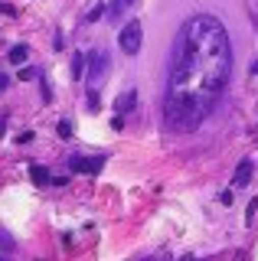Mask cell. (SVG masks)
<instances>
[{
  "instance_id": "cell-1",
  "label": "cell",
  "mask_w": 258,
  "mask_h": 261,
  "mask_svg": "<svg viewBox=\"0 0 258 261\" xmlns=\"http://www.w3.org/2000/svg\"><path fill=\"white\" fill-rule=\"evenodd\" d=\"M232 75V43L219 16L196 13L183 23L173 46L164 95V127L190 134L213 114Z\"/></svg>"
},
{
  "instance_id": "cell-2",
  "label": "cell",
  "mask_w": 258,
  "mask_h": 261,
  "mask_svg": "<svg viewBox=\"0 0 258 261\" xmlns=\"http://www.w3.org/2000/svg\"><path fill=\"white\" fill-rule=\"evenodd\" d=\"M141 43H144V27H141L138 20L124 23V30L118 33V46H121V53H124V56H138V53H141Z\"/></svg>"
},
{
  "instance_id": "cell-3",
  "label": "cell",
  "mask_w": 258,
  "mask_h": 261,
  "mask_svg": "<svg viewBox=\"0 0 258 261\" xmlns=\"http://www.w3.org/2000/svg\"><path fill=\"white\" fill-rule=\"evenodd\" d=\"M108 53H101V49H95V53H88V82L92 85H98L101 75L108 72Z\"/></svg>"
},
{
  "instance_id": "cell-4",
  "label": "cell",
  "mask_w": 258,
  "mask_h": 261,
  "mask_svg": "<svg viewBox=\"0 0 258 261\" xmlns=\"http://www.w3.org/2000/svg\"><path fill=\"white\" fill-rule=\"evenodd\" d=\"M69 167L75 173H98L105 167V157H69Z\"/></svg>"
},
{
  "instance_id": "cell-5",
  "label": "cell",
  "mask_w": 258,
  "mask_h": 261,
  "mask_svg": "<svg viewBox=\"0 0 258 261\" xmlns=\"http://www.w3.org/2000/svg\"><path fill=\"white\" fill-rule=\"evenodd\" d=\"M252 173H255V160H239V167H236V173H232V186L236 190H242V186H248L252 183Z\"/></svg>"
},
{
  "instance_id": "cell-6",
  "label": "cell",
  "mask_w": 258,
  "mask_h": 261,
  "mask_svg": "<svg viewBox=\"0 0 258 261\" xmlns=\"http://www.w3.org/2000/svg\"><path fill=\"white\" fill-rule=\"evenodd\" d=\"M134 105H138V92H134V88H127V92H121V95H118L115 111H118V114H131V111H134Z\"/></svg>"
},
{
  "instance_id": "cell-7",
  "label": "cell",
  "mask_w": 258,
  "mask_h": 261,
  "mask_svg": "<svg viewBox=\"0 0 258 261\" xmlns=\"http://www.w3.org/2000/svg\"><path fill=\"white\" fill-rule=\"evenodd\" d=\"M30 179H33L36 186H49L53 183V176H49V170H46V167H30Z\"/></svg>"
},
{
  "instance_id": "cell-8",
  "label": "cell",
  "mask_w": 258,
  "mask_h": 261,
  "mask_svg": "<svg viewBox=\"0 0 258 261\" xmlns=\"http://www.w3.org/2000/svg\"><path fill=\"white\" fill-rule=\"evenodd\" d=\"M27 56H30V46L27 43H17V46L10 49V56H7V59H10L13 65H23V62H27Z\"/></svg>"
},
{
  "instance_id": "cell-9",
  "label": "cell",
  "mask_w": 258,
  "mask_h": 261,
  "mask_svg": "<svg viewBox=\"0 0 258 261\" xmlns=\"http://www.w3.org/2000/svg\"><path fill=\"white\" fill-rule=\"evenodd\" d=\"M82 65H85V56L82 53H72V79L82 75Z\"/></svg>"
},
{
  "instance_id": "cell-10",
  "label": "cell",
  "mask_w": 258,
  "mask_h": 261,
  "mask_svg": "<svg viewBox=\"0 0 258 261\" xmlns=\"http://www.w3.org/2000/svg\"><path fill=\"white\" fill-rule=\"evenodd\" d=\"M105 13H108V10H105V7L98 4V7H92V10H88V16H85V20H88V23H95V20H98V16H105Z\"/></svg>"
},
{
  "instance_id": "cell-11",
  "label": "cell",
  "mask_w": 258,
  "mask_h": 261,
  "mask_svg": "<svg viewBox=\"0 0 258 261\" xmlns=\"http://www.w3.org/2000/svg\"><path fill=\"white\" fill-rule=\"evenodd\" d=\"M59 137H72V121H59Z\"/></svg>"
},
{
  "instance_id": "cell-12",
  "label": "cell",
  "mask_w": 258,
  "mask_h": 261,
  "mask_svg": "<svg viewBox=\"0 0 258 261\" xmlns=\"http://www.w3.org/2000/svg\"><path fill=\"white\" fill-rule=\"evenodd\" d=\"M0 248H7V251H13V248H17V245H13V239H10L7 232H0Z\"/></svg>"
},
{
  "instance_id": "cell-13",
  "label": "cell",
  "mask_w": 258,
  "mask_h": 261,
  "mask_svg": "<svg viewBox=\"0 0 258 261\" xmlns=\"http://www.w3.org/2000/svg\"><path fill=\"white\" fill-rule=\"evenodd\" d=\"M121 10H124V0H111V7H108V16H118Z\"/></svg>"
},
{
  "instance_id": "cell-14",
  "label": "cell",
  "mask_w": 258,
  "mask_h": 261,
  "mask_svg": "<svg viewBox=\"0 0 258 261\" xmlns=\"http://www.w3.org/2000/svg\"><path fill=\"white\" fill-rule=\"evenodd\" d=\"M88 105H92V111H98V92H95V88L88 92Z\"/></svg>"
},
{
  "instance_id": "cell-15",
  "label": "cell",
  "mask_w": 258,
  "mask_h": 261,
  "mask_svg": "<svg viewBox=\"0 0 258 261\" xmlns=\"http://www.w3.org/2000/svg\"><path fill=\"white\" fill-rule=\"evenodd\" d=\"M0 13H7V16H13V13H17V10H13V7H10V4H4V0H0Z\"/></svg>"
},
{
  "instance_id": "cell-16",
  "label": "cell",
  "mask_w": 258,
  "mask_h": 261,
  "mask_svg": "<svg viewBox=\"0 0 258 261\" xmlns=\"http://www.w3.org/2000/svg\"><path fill=\"white\" fill-rule=\"evenodd\" d=\"M255 209H258V199H252V202H248V222L255 219Z\"/></svg>"
},
{
  "instance_id": "cell-17",
  "label": "cell",
  "mask_w": 258,
  "mask_h": 261,
  "mask_svg": "<svg viewBox=\"0 0 258 261\" xmlns=\"http://www.w3.org/2000/svg\"><path fill=\"white\" fill-rule=\"evenodd\" d=\"M7 85H10V79H7V75H4V72H0V92H4V88H7Z\"/></svg>"
},
{
  "instance_id": "cell-18",
  "label": "cell",
  "mask_w": 258,
  "mask_h": 261,
  "mask_svg": "<svg viewBox=\"0 0 258 261\" xmlns=\"http://www.w3.org/2000/svg\"><path fill=\"white\" fill-rule=\"evenodd\" d=\"M180 261H213V258H196V255H190V258H180Z\"/></svg>"
},
{
  "instance_id": "cell-19",
  "label": "cell",
  "mask_w": 258,
  "mask_h": 261,
  "mask_svg": "<svg viewBox=\"0 0 258 261\" xmlns=\"http://www.w3.org/2000/svg\"><path fill=\"white\" fill-rule=\"evenodd\" d=\"M138 261H164V258H157V255H154V258H138Z\"/></svg>"
},
{
  "instance_id": "cell-20",
  "label": "cell",
  "mask_w": 258,
  "mask_h": 261,
  "mask_svg": "<svg viewBox=\"0 0 258 261\" xmlns=\"http://www.w3.org/2000/svg\"><path fill=\"white\" fill-rule=\"evenodd\" d=\"M4 127H7V121H4V118H0V134H4Z\"/></svg>"
},
{
  "instance_id": "cell-21",
  "label": "cell",
  "mask_w": 258,
  "mask_h": 261,
  "mask_svg": "<svg viewBox=\"0 0 258 261\" xmlns=\"http://www.w3.org/2000/svg\"><path fill=\"white\" fill-rule=\"evenodd\" d=\"M131 4H134V0H124V7H131Z\"/></svg>"
}]
</instances>
